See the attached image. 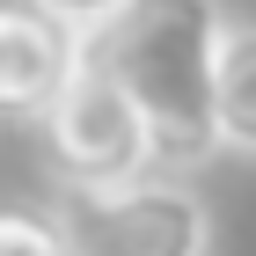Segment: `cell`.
Here are the masks:
<instances>
[{"instance_id": "obj_1", "label": "cell", "mask_w": 256, "mask_h": 256, "mask_svg": "<svg viewBox=\"0 0 256 256\" xmlns=\"http://www.w3.org/2000/svg\"><path fill=\"white\" fill-rule=\"evenodd\" d=\"M227 15L220 0H124L110 22L88 30V59L124 74L154 118V168L190 176L212 154H227L212 118V66Z\"/></svg>"}, {"instance_id": "obj_2", "label": "cell", "mask_w": 256, "mask_h": 256, "mask_svg": "<svg viewBox=\"0 0 256 256\" xmlns=\"http://www.w3.org/2000/svg\"><path fill=\"white\" fill-rule=\"evenodd\" d=\"M44 146H52V168L74 190L124 183V176L154 168V118H146V102L124 74L88 59L74 74V88L44 110Z\"/></svg>"}, {"instance_id": "obj_3", "label": "cell", "mask_w": 256, "mask_h": 256, "mask_svg": "<svg viewBox=\"0 0 256 256\" xmlns=\"http://www.w3.org/2000/svg\"><path fill=\"white\" fill-rule=\"evenodd\" d=\"M88 66V22H74L52 0H8L0 8V110L15 124H37Z\"/></svg>"}, {"instance_id": "obj_4", "label": "cell", "mask_w": 256, "mask_h": 256, "mask_svg": "<svg viewBox=\"0 0 256 256\" xmlns=\"http://www.w3.org/2000/svg\"><path fill=\"white\" fill-rule=\"evenodd\" d=\"M161 176H168V168H146V176H124V183H96V190H80L88 227H96L102 249L198 256L205 242H212V212H205L183 183H161Z\"/></svg>"}, {"instance_id": "obj_5", "label": "cell", "mask_w": 256, "mask_h": 256, "mask_svg": "<svg viewBox=\"0 0 256 256\" xmlns=\"http://www.w3.org/2000/svg\"><path fill=\"white\" fill-rule=\"evenodd\" d=\"M212 118L227 154H256V22H227L212 66Z\"/></svg>"}, {"instance_id": "obj_6", "label": "cell", "mask_w": 256, "mask_h": 256, "mask_svg": "<svg viewBox=\"0 0 256 256\" xmlns=\"http://www.w3.org/2000/svg\"><path fill=\"white\" fill-rule=\"evenodd\" d=\"M74 227L44 205H0V256H66Z\"/></svg>"}, {"instance_id": "obj_7", "label": "cell", "mask_w": 256, "mask_h": 256, "mask_svg": "<svg viewBox=\"0 0 256 256\" xmlns=\"http://www.w3.org/2000/svg\"><path fill=\"white\" fill-rule=\"evenodd\" d=\"M52 8H66L74 22H88V30H96V22H110V15H118L124 0H52Z\"/></svg>"}]
</instances>
